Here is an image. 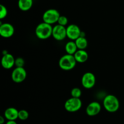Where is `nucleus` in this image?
Returning <instances> with one entry per match:
<instances>
[{
  "mask_svg": "<svg viewBox=\"0 0 124 124\" xmlns=\"http://www.w3.org/2000/svg\"><path fill=\"white\" fill-rule=\"evenodd\" d=\"M82 86L85 89H91L94 87L96 84V77L91 72H87L82 75L81 79Z\"/></svg>",
  "mask_w": 124,
  "mask_h": 124,
  "instance_id": "nucleus-7",
  "label": "nucleus"
},
{
  "mask_svg": "<svg viewBox=\"0 0 124 124\" xmlns=\"http://www.w3.org/2000/svg\"><path fill=\"white\" fill-rule=\"evenodd\" d=\"M67 36L70 40L75 41L80 36L82 31L80 29L79 27L75 24H70L66 27Z\"/></svg>",
  "mask_w": 124,
  "mask_h": 124,
  "instance_id": "nucleus-9",
  "label": "nucleus"
},
{
  "mask_svg": "<svg viewBox=\"0 0 124 124\" xmlns=\"http://www.w3.org/2000/svg\"><path fill=\"white\" fill-rule=\"evenodd\" d=\"M6 124H17L15 120H7Z\"/></svg>",
  "mask_w": 124,
  "mask_h": 124,
  "instance_id": "nucleus-24",
  "label": "nucleus"
},
{
  "mask_svg": "<svg viewBox=\"0 0 124 124\" xmlns=\"http://www.w3.org/2000/svg\"><path fill=\"white\" fill-rule=\"evenodd\" d=\"M82 106V102L80 98L70 97L65 101L64 108L69 113H75L79 110Z\"/></svg>",
  "mask_w": 124,
  "mask_h": 124,
  "instance_id": "nucleus-5",
  "label": "nucleus"
},
{
  "mask_svg": "<svg viewBox=\"0 0 124 124\" xmlns=\"http://www.w3.org/2000/svg\"><path fill=\"white\" fill-rule=\"evenodd\" d=\"M60 13L54 9H49L45 11L42 15V20L44 23L49 24L50 25L58 23V21L60 17Z\"/></svg>",
  "mask_w": 124,
  "mask_h": 124,
  "instance_id": "nucleus-4",
  "label": "nucleus"
},
{
  "mask_svg": "<svg viewBox=\"0 0 124 124\" xmlns=\"http://www.w3.org/2000/svg\"><path fill=\"white\" fill-rule=\"evenodd\" d=\"M1 62L2 68L6 69H10L15 66V58L11 53H7L3 55Z\"/></svg>",
  "mask_w": 124,
  "mask_h": 124,
  "instance_id": "nucleus-12",
  "label": "nucleus"
},
{
  "mask_svg": "<svg viewBox=\"0 0 124 124\" xmlns=\"http://www.w3.org/2000/svg\"><path fill=\"white\" fill-rule=\"evenodd\" d=\"M33 4V0H18V6L21 10L26 12L32 7Z\"/></svg>",
  "mask_w": 124,
  "mask_h": 124,
  "instance_id": "nucleus-15",
  "label": "nucleus"
},
{
  "mask_svg": "<svg viewBox=\"0 0 124 124\" xmlns=\"http://www.w3.org/2000/svg\"><path fill=\"white\" fill-rule=\"evenodd\" d=\"M15 28L12 24L8 23H5L0 25V35L3 38H10L13 35Z\"/></svg>",
  "mask_w": 124,
  "mask_h": 124,
  "instance_id": "nucleus-10",
  "label": "nucleus"
},
{
  "mask_svg": "<svg viewBox=\"0 0 124 124\" xmlns=\"http://www.w3.org/2000/svg\"><path fill=\"white\" fill-rule=\"evenodd\" d=\"M102 106L97 101H93L90 103L86 108V113L89 116H95L101 112Z\"/></svg>",
  "mask_w": 124,
  "mask_h": 124,
  "instance_id": "nucleus-11",
  "label": "nucleus"
},
{
  "mask_svg": "<svg viewBox=\"0 0 124 124\" xmlns=\"http://www.w3.org/2000/svg\"><path fill=\"white\" fill-rule=\"evenodd\" d=\"M103 106L107 111L111 113H115L119 108V100L115 95H107L103 100Z\"/></svg>",
  "mask_w": 124,
  "mask_h": 124,
  "instance_id": "nucleus-1",
  "label": "nucleus"
},
{
  "mask_svg": "<svg viewBox=\"0 0 124 124\" xmlns=\"http://www.w3.org/2000/svg\"><path fill=\"white\" fill-rule=\"evenodd\" d=\"M77 62L75 60L73 55H64L59 60V66L64 71H70L73 69L76 66Z\"/></svg>",
  "mask_w": 124,
  "mask_h": 124,
  "instance_id": "nucleus-3",
  "label": "nucleus"
},
{
  "mask_svg": "<svg viewBox=\"0 0 124 124\" xmlns=\"http://www.w3.org/2000/svg\"><path fill=\"white\" fill-rule=\"evenodd\" d=\"M68 22H69V19H68L67 17L64 15H61L57 23L59 25L65 26L68 24Z\"/></svg>",
  "mask_w": 124,
  "mask_h": 124,
  "instance_id": "nucleus-22",
  "label": "nucleus"
},
{
  "mask_svg": "<svg viewBox=\"0 0 124 124\" xmlns=\"http://www.w3.org/2000/svg\"><path fill=\"white\" fill-rule=\"evenodd\" d=\"M19 111L13 107H9L5 110L4 116L7 120H16L18 119Z\"/></svg>",
  "mask_w": 124,
  "mask_h": 124,
  "instance_id": "nucleus-13",
  "label": "nucleus"
},
{
  "mask_svg": "<svg viewBox=\"0 0 124 124\" xmlns=\"http://www.w3.org/2000/svg\"><path fill=\"white\" fill-rule=\"evenodd\" d=\"M8 13L7 8L4 5H0V19H2L6 18Z\"/></svg>",
  "mask_w": 124,
  "mask_h": 124,
  "instance_id": "nucleus-20",
  "label": "nucleus"
},
{
  "mask_svg": "<svg viewBox=\"0 0 124 124\" xmlns=\"http://www.w3.org/2000/svg\"><path fill=\"white\" fill-rule=\"evenodd\" d=\"M73 55L77 63H85L88 58V54L85 50L78 49Z\"/></svg>",
  "mask_w": 124,
  "mask_h": 124,
  "instance_id": "nucleus-14",
  "label": "nucleus"
},
{
  "mask_svg": "<svg viewBox=\"0 0 124 124\" xmlns=\"http://www.w3.org/2000/svg\"><path fill=\"white\" fill-rule=\"evenodd\" d=\"M6 118L4 116H2L1 115L0 116V124H4L5 123V120H6Z\"/></svg>",
  "mask_w": 124,
  "mask_h": 124,
  "instance_id": "nucleus-23",
  "label": "nucleus"
},
{
  "mask_svg": "<svg viewBox=\"0 0 124 124\" xmlns=\"http://www.w3.org/2000/svg\"><path fill=\"white\" fill-rule=\"evenodd\" d=\"M24 64H25V60L22 57H18L15 58V66L18 68H24Z\"/></svg>",
  "mask_w": 124,
  "mask_h": 124,
  "instance_id": "nucleus-21",
  "label": "nucleus"
},
{
  "mask_svg": "<svg viewBox=\"0 0 124 124\" xmlns=\"http://www.w3.org/2000/svg\"><path fill=\"white\" fill-rule=\"evenodd\" d=\"M12 80L15 83H20L23 82L27 77V72L24 68L16 67L11 74Z\"/></svg>",
  "mask_w": 124,
  "mask_h": 124,
  "instance_id": "nucleus-6",
  "label": "nucleus"
},
{
  "mask_svg": "<svg viewBox=\"0 0 124 124\" xmlns=\"http://www.w3.org/2000/svg\"><path fill=\"white\" fill-rule=\"evenodd\" d=\"M82 96V91L79 88H74L71 91V96L75 98H80Z\"/></svg>",
  "mask_w": 124,
  "mask_h": 124,
  "instance_id": "nucleus-19",
  "label": "nucleus"
},
{
  "mask_svg": "<svg viewBox=\"0 0 124 124\" xmlns=\"http://www.w3.org/2000/svg\"><path fill=\"white\" fill-rule=\"evenodd\" d=\"M52 25L42 22L39 23L35 29V35L40 40H47L52 36Z\"/></svg>",
  "mask_w": 124,
  "mask_h": 124,
  "instance_id": "nucleus-2",
  "label": "nucleus"
},
{
  "mask_svg": "<svg viewBox=\"0 0 124 124\" xmlns=\"http://www.w3.org/2000/svg\"><path fill=\"white\" fill-rule=\"evenodd\" d=\"M75 41L78 49L85 50V49L88 46V40L86 38L85 36H80Z\"/></svg>",
  "mask_w": 124,
  "mask_h": 124,
  "instance_id": "nucleus-17",
  "label": "nucleus"
},
{
  "mask_svg": "<svg viewBox=\"0 0 124 124\" xmlns=\"http://www.w3.org/2000/svg\"><path fill=\"white\" fill-rule=\"evenodd\" d=\"M29 113L25 109H21L18 113V119L21 120H25L29 118Z\"/></svg>",
  "mask_w": 124,
  "mask_h": 124,
  "instance_id": "nucleus-18",
  "label": "nucleus"
},
{
  "mask_svg": "<svg viewBox=\"0 0 124 124\" xmlns=\"http://www.w3.org/2000/svg\"><path fill=\"white\" fill-rule=\"evenodd\" d=\"M52 36L57 41H62L67 36V29L65 26L57 24L53 27Z\"/></svg>",
  "mask_w": 124,
  "mask_h": 124,
  "instance_id": "nucleus-8",
  "label": "nucleus"
},
{
  "mask_svg": "<svg viewBox=\"0 0 124 124\" xmlns=\"http://www.w3.org/2000/svg\"><path fill=\"white\" fill-rule=\"evenodd\" d=\"M65 52L68 54L74 55L76 53V51L78 50V49L75 41L71 40V41H69V42H67L65 44Z\"/></svg>",
  "mask_w": 124,
  "mask_h": 124,
  "instance_id": "nucleus-16",
  "label": "nucleus"
}]
</instances>
